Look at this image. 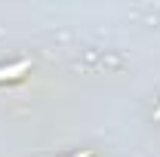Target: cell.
<instances>
[{
    "label": "cell",
    "instance_id": "obj_1",
    "mask_svg": "<svg viewBox=\"0 0 160 157\" xmlns=\"http://www.w3.org/2000/svg\"><path fill=\"white\" fill-rule=\"evenodd\" d=\"M25 68H28V62H19L16 68H3V71H0V80H6V77H19V71H25Z\"/></svg>",
    "mask_w": 160,
    "mask_h": 157
},
{
    "label": "cell",
    "instance_id": "obj_2",
    "mask_svg": "<svg viewBox=\"0 0 160 157\" xmlns=\"http://www.w3.org/2000/svg\"><path fill=\"white\" fill-rule=\"evenodd\" d=\"M86 157H89V154H86Z\"/></svg>",
    "mask_w": 160,
    "mask_h": 157
}]
</instances>
